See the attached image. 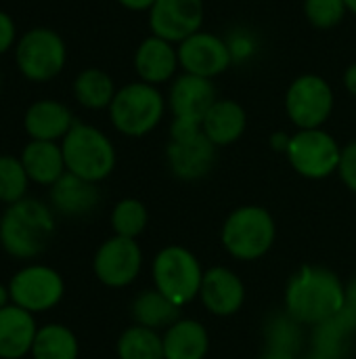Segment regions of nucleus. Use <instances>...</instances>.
I'll return each mask as SVG.
<instances>
[{
    "instance_id": "1",
    "label": "nucleus",
    "mask_w": 356,
    "mask_h": 359,
    "mask_svg": "<svg viewBox=\"0 0 356 359\" xmlns=\"http://www.w3.org/2000/svg\"><path fill=\"white\" fill-rule=\"evenodd\" d=\"M346 305L344 284L325 267H302L285 288V311L302 326H317Z\"/></svg>"
},
{
    "instance_id": "2",
    "label": "nucleus",
    "mask_w": 356,
    "mask_h": 359,
    "mask_svg": "<svg viewBox=\"0 0 356 359\" xmlns=\"http://www.w3.org/2000/svg\"><path fill=\"white\" fill-rule=\"evenodd\" d=\"M55 236L52 210L36 198L8 204L0 219V244L15 259L42 255Z\"/></svg>"
},
{
    "instance_id": "3",
    "label": "nucleus",
    "mask_w": 356,
    "mask_h": 359,
    "mask_svg": "<svg viewBox=\"0 0 356 359\" xmlns=\"http://www.w3.org/2000/svg\"><path fill=\"white\" fill-rule=\"evenodd\" d=\"M67 172L99 183L115 168V147L105 133L90 124L76 122L61 141Z\"/></svg>"
},
{
    "instance_id": "4",
    "label": "nucleus",
    "mask_w": 356,
    "mask_h": 359,
    "mask_svg": "<svg viewBox=\"0 0 356 359\" xmlns=\"http://www.w3.org/2000/svg\"><path fill=\"white\" fill-rule=\"evenodd\" d=\"M275 219L262 206L235 208L220 231L225 250L237 261L262 259L275 244Z\"/></svg>"
},
{
    "instance_id": "5",
    "label": "nucleus",
    "mask_w": 356,
    "mask_h": 359,
    "mask_svg": "<svg viewBox=\"0 0 356 359\" xmlns=\"http://www.w3.org/2000/svg\"><path fill=\"white\" fill-rule=\"evenodd\" d=\"M166 101L157 86L147 82H130L122 86L111 105L109 118L118 133L126 137H145L149 135L164 118Z\"/></svg>"
},
{
    "instance_id": "6",
    "label": "nucleus",
    "mask_w": 356,
    "mask_h": 359,
    "mask_svg": "<svg viewBox=\"0 0 356 359\" xmlns=\"http://www.w3.org/2000/svg\"><path fill=\"white\" fill-rule=\"evenodd\" d=\"M204 273L197 257L183 246H166L155 255L151 267L155 290L178 307L199 297Z\"/></svg>"
},
{
    "instance_id": "7",
    "label": "nucleus",
    "mask_w": 356,
    "mask_h": 359,
    "mask_svg": "<svg viewBox=\"0 0 356 359\" xmlns=\"http://www.w3.org/2000/svg\"><path fill=\"white\" fill-rule=\"evenodd\" d=\"M15 61L29 82H48L65 67L67 48L55 29L34 27L21 36L15 48Z\"/></svg>"
},
{
    "instance_id": "8",
    "label": "nucleus",
    "mask_w": 356,
    "mask_h": 359,
    "mask_svg": "<svg viewBox=\"0 0 356 359\" xmlns=\"http://www.w3.org/2000/svg\"><path fill=\"white\" fill-rule=\"evenodd\" d=\"M336 105L332 84L317 74L298 76L285 93V111L298 130L321 128Z\"/></svg>"
},
{
    "instance_id": "9",
    "label": "nucleus",
    "mask_w": 356,
    "mask_h": 359,
    "mask_svg": "<svg viewBox=\"0 0 356 359\" xmlns=\"http://www.w3.org/2000/svg\"><path fill=\"white\" fill-rule=\"evenodd\" d=\"M292 168L306 179H327L340 168L342 147L323 128L298 130L285 151Z\"/></svg>"
},
{
    "instance_id": "10",
    "label": "nucleus",
    "mask_w": 356,
    "mask_h": 359,
    "mask_svg": "<svg viewBox=\"0 0 356 359\" xmlns=\"http://www.w3.org/2000/svg\"><path fill=\"white\" fill-rule=\"evenodd\" d=\"M63 280L61 276L44 265H29L13 276L8 292L13 305L29 311L42 313L52 309L63 299Z\"/></svg>"
},
{
    "instance_id": "11",
    "label": "nucleus",
    "mask_w": 356,
    "mask_h": 359,
    "mask_svg": "<svg viewBox=\"0 0 356 359\" xmlns=\"http://www.w3.org/2000/svg\"><path fill=\"white\" fill-rule=\"evenodd\" d=\"M94 276L109 288H124L136 280L143 267V252L136 240L113 236L94 255Z\"/></svg>"
},
{
    "instance_id": "12",
    "label": "nucleus",
    "mask_w": 356,
    "mask_h": 359,
    "mask_svg": "<svg viewBox=\"0 0 356 359\" xmlns=\"http://www.w3.org/2000/svg\"><path fill=\"white\" fill-rule=\"evenodd\" d=\"M204 13V0H155L149 8V27L153 36L180 44L201 32Z\"/></svg>"
},
{
    "instance_id": "13",
    "label": "nucleus",
    "mask_w": 356,
    "mask_h": 359,
    "mask_svg": "<svg viewBox=\"0 0 356 359\" xmlns=\"http://www.w3.org/2000/svg\"><path fill=\"white\" fill-rule=\"evenodd\" d=\"M176 48L178 63L185 69V74L214 80L216 76L225 74L233 63V55L227 40L212 32L201 29L183 40Z\"/></svg>"
},
{
    "instance_id": "14",
    "label": "nucleus",
    "mask_w": 356,
    "mask_h": 359,
    "mask_svg": "<svg viewBox=\"0 0 356 359\" xmlns=\"http://www.w3.org/2000/svg\"><path fill=\"white\" fill-rule=\"evenodd\" d=\"M216 145L206 137V133H197L183 139H170L166 147L168 166L174 177L180 181H199L208 177L216 164Z\"/></svg>"
},
{
    "instance_id": "15",
    "label": "nucleus",
    "mask_w": 356,
    "mask_h": 359,
    "mask_svg": "<svg viewBox=\"0 0 356 359\" xmlns=\"http://www.w3.org/2000/svg\"><path fill=\"white\" fill-rule=\"evenodd\" d=\"M218 99V90L210 78L183 74L170 86V109L178 120L201 124L206 114Z\"/></svg>"
},
{
    "instance_id": "16",
    "label": "nucleus",
    "mask_w": 356,
    "mask_h": 359,
    "mask_svg": "<svg viewBox=\"0 0 356 359\" xmlns=\"http://www.w3.org/2000/svg\"><path fill=\"white\" fill-rule=\"evenodd\" d=\"M199 299L212 316L229 318L241 309L245 301V286L229 267H212L204 273Z\"/></svg>"
},
{
    "instance_id": "17",
    "label": "nucleus",
    "mask_w": 356,
    "mask_h": 359,
    "mask_svg": "<svg viewBox=\"0 0 356 359\" xmlns=\"http://www.w3.org/2000/svg\"><path fill=\"white\" fill-rule=\"evenodd\" d=\"M356 337V311L344 305L329 320L313 326V353L327 359H346Z\"/></svg>"
},
{
    "instance_id": "18",
    "label": "nucleus",
    "mask_w": 356,
    "mask_h": 359,
    "mask_svg": "<svg viewBox=\"0 0 356 359\" xmlns=\"http://www.w3.org/2000/svg\"><path fill=\"white\" fill-rule=\"evenodd\" d=\"M178 67H180L178 48L159 36L151 34L138 44L134 53V69L141 82H147L153 86L164 84L170 78H174Z\"/></svg>"
},
{
    "instance_id": "19",
    "label": "nucleus",
    "mask_w": 356,
    "mask_h": 359,
    "mask_svg": "<svg viewBox=\"0 0 356 359\" xmlns=\"http://www.w3.org/2000/svg\"><path fill=\"white\" fill-rule=\"evenodd\" d=\"M73 116L67 105L55 101V99H42L36 101L27 107L23 126L31 141H57L63 139L71 126H73Z\"/></svg>"
},
{
    "instance_id": "20",
    "label": "nucleus",
    "mask_w": 356,
    "mask_h": 359,
    "mask_svg": "<svg viewBox=\"0 0 356 359\" xmlns=\"http://www.w3.org/2000/svg\"><path fill=\"white\" fill-rule=\"evenodd\" d=\"M101 202V191L97 183L80 179L71 172H65L55 185H50V204L59 215L65 217H84L92 212Z\"/></svg>"
},
{
    "instance_id": "21",
    "label": "nucleus",
    "mask_w": 356,
    "mask_h": 359,
    "mask_svg": "<svg viewBox=\"0 0 356 359\" xmlns=\"http://www.w3.org/2000/svg\"><path fill=\"white\" fill-rule=\"evenodd\" d=\"M36 322L29 311L6 305L0 309V359H21L36 341Z\"/></svg>"
},
{
    "instance_id": "22",
    "label": "nucleus",
    "mask_w": 356,
    "mask_h": 359,
    "mask_svg": "<svg viewBox=\"0 0 356 359\" xmlns=\"http://www.w3.org/2000/svg\"><path fill=\"white\" fill-rule=\"evenodd\" d=\"M245 126H248L245 109L233 99H218L201 122L206 137L216 147H225L241 139V135L245 133Z\"/></svg>"
},
{
    "instance_id": "23",
    "label": "nucleus",
    "mask_w": 356,
    "mask_h": 359,
    "mask_svg": "<svg viewBox=\"0 0 356 359\" xmlns=\"http://www.w3.org/2000/svg\"><path fill=\"white\" fill-rule=\"evenodd\" d=\"M19 160L29 181L38 185H55L67 172L61 145L55 141H29Z\"/></svg>"
},
{
    "instance_id": "24",
    "label": "nucleus",
    "mask_w": 356,
    "mask_h": 359,
    "mask_svg": "<svg viewBox=\"0 0 356 359\" xmlns=\"http://www.w3.org/2000/svg\"><path fill=\"white\" fill-rule=\"evenodd\" d=\"M164 339V359H206L210 349L208 330L197 320L180 318L174 322Z\"/></svg>"
},
{
    "instance_id": "25",
    "label": "nucleus",
    "mask_w": 356,
    "mask_h": 359,
    "mask_svg": "<svg viewBox=\"0 0 356 359\" xmlns=\"http://www.w3.org/2000/svg\"><path fill=\"white\" fill-rule=\"evenodd\" d=\"M132 318L136 326H145L151 330H168L174 322L180 320V307L155 288L143 290L132 301Z\"/></svg>"
},
{
    "instance_id": "26",
    "label": "nucleus",
    "mask_w": 356,
    "mask_h": 359,
    "mask_svg": "<svg viewBox=\"0 0 356 359\" xmlns=\"http://www.w3.org/2000/svg\"><path fill=\"white\" fill-rule=\"evenodd\" d=\"M115 84L111 76L99 67H88L80 72L73 80V95L80 105L88 109H103L109 107L115 97Z\"/></svg>"
},
{
    "instance_id": "27",
    "label": "nucleus",
    "mask_w": 356,
    "mask_h": 359,
    "mask_svg": "<svg viewBox=\"0 0 356 359\" xmlns=\"http://www.w3.org/2000/svg\"><path fill=\"white\" fill-rule=\"evenodd\" d=\"M78 339L61 324H48L38 330L31 355L34 359H78Z\"/></svg>"
},
{
    "instance_id": "28",
    "label": "nucleus",
    "mask_w": 356,
    "mask_h": 359,
    "mask_svg": "<svg viewBox=\"0 0 356 359\" xmlns=\"http://www.w3.org/2000/svg\"><path fill=\"white\" fill-rule=\"evenodd\" d=\"M264 341H266V351L298 355L304 343L302 324L296 322L287 311L275 313L264 324Z\"/></svg>"
},
{
    "instance_id": "29",
    "label": "nucleus",
    "mask_w": 356,
    "mask_h": 359,
    "mask_svg": "<svg viewBox=\"0 0 356 359\" xmlns=\"http://www.w3.org/2000/svg\"><path fill=\"white\" fill-rule=\"evenodd\" d=\"M120 359H164V339L157 330L130 326L118 341Z\"/></svg>"
},
{
    "instance_id": "30",
    "label": "nucleus",
    "mask_w": 356,
    "mask_h": 359,
    "mask_svg": "<svg viewBox=\"0 0 356 359\" xmlns=\"http://www.w3.org/2000/svg\"><path fill=\"white\" fill-rule=\"evenodd\" d=\"M147 221H149V212H147L145 204L138 200H132V198L118 202L111 212V227H113L115 236H122V238L136 240V236H141L145 231Z\"/></svg>"
},
{
    "instance_id": "31",
    "label": "nucleus",
    "mask_w": 356,
    "mask_h": 359,
    "mask_svg": "<svg viewBox=\"0 0 356 359\" xmlns=\"http://www.w3.org/2000/svg\"><path fill=\"white\" fill-rule=\"evenodd\" d=\"M27 172L19 158L0 156V202L15 204L25 198L27 191Z\"/></svg>"
},
{
    "instance_id": "32",
    "label": "nucleus",
    "mask_w": 356,
    "mask_h": 359,
    "mask_svg": "<svg viewBox=\"0 0 356 359\" xmlns=\"http://www.w3.org/2000/svg\"><path fill=\"white\" fill-rule=\"evenodd\" d=\"M344 0H304V15L317 29H332L346 17Z\"/></svg>"
},
{
    "instance_id": "33",
    "label": "nucleus",
    "mask_w": 356,
    "mask_h": 359,
    "mask_svg": "<svg viewBox=\"0 0 356 359\" xmlns=\"http://www.w3.org/2000/svg\"><path fill=\"white\" fill-rule=\"evenodd\" d=\"M338 172L344 185L356 194V141H350L346 147H342V160Z\"/></svg>"
},
{
    "instance_id": "34",
    "label": "nucleus",
    "mask_w": 356,
    "mask_h": 359,
    "mask_svg": "<svg viewBox=\"0 0 356 359\" xmlns=\"http://www.w3.org/2000/svg\"><path fill=\"white\" fill-rule=\"evenodd\" d=\"M225 40H227V44H229V48H231L233 61H243V59L252 57L254 50H256L254 38H252L248 32H243V29H239L233 38H225Z\"/></svg>"
},
{
    "instance_id": "35",
    "label": "nucleus",
    "mask_w": 356,
    "mask_h": 359,
    "mask_svg": "<svg viewBox=\"0 0 356 359\" xmlns=\"http://www.w3.org/2000/svg\"><path fill=\"white\" fill-rule=\"evenodd\" d=\"M13 42H15V23L4 11H0V55H4L13 46Z\"/></svg>"
},
{
    "instance_id": "36",
    "label": "nucleus",
    "mask_w": 356,
    "mask_h": 359,
    "mask_svg": "<svg viewBox=\"0 0 356 359\" xmlns=\"http://www.w3.org/2000/svg\"><path fill=\"white\" fill-rule=\"evenodd\" d=\"M290 139H292V135H287V133H275L273 137H271V147L275 149V151H287V145H290Z\"/></svg>"
},
{
    "instance_id": "37",
    "label": "nucleus",
    "mask_w": 356,
    "mask_h": 359,
    "mask_svg": "<svg viewBox=\"0 0 356 359\" xmlns=\"http://www.w3.org/2000/svg\"><path fill=\"white\" fill-rule=\"evenodd\" d=\"M128 11H149L155 0H118Z\"/></svg>"
},
{
    "instance_id": "38",
    "label": "nucleus",
    "mask_w": 356,
    "mask_h": 359,
    "mask_svg": "<svg viewBox=\"0 0 356 359\" xmlns=\"http://www.w3.org/2000/svg\"><path fill=\"white\" fill-rule=\"evenodd\" d=\"M344 86L350 95L356 97V63H350L344 72Z\"/></svg>"
},
{
    "instance_id": "39",
    "label": "nucleus",
    "mask_w": 356,
    "mask_h": 359,
    "mask_svg": "<svg viewBox=\"0 0 356 359\" xmlns=\"http://www.w3.org/2000/svg\"><path fill=\"white\" fill-rule=\"evenodd\" d=\"M344 294H346V305L356 311V278H353V280L344 286Z\"/></svg>"
},
{
    "instance_id": "40",
    "label": "nucleus",
    "mask_w": 356,
    "mask_h": 359,
    "mask_svg": "<svg viewBox=\"0 0 356 359\" xmlns=\"http://www.w3.org/2000/svg\"><path fill=\"white\" fill-rule=\"evenodd\" d=\"M262 359H298L296 355H290V353H279V351H266Z\"/></svg>"
},
{
    "instance_id": "41",
    "label": "nucleus",
    "mask_w": 356,
    "mask_h": 359,
    "mask_svg": "<svg viewBox=\"0 0 356 359\" xmlns=\"http://www.w3.org/2000/svg\"><path fill=\"white\" fill-rule=\"evenodd\" d=\"M8 301H10V292H8V288H4L0 284V309H4L8 305Z\"/></svg>"
},
{
    "instance_id": "42",
    "label": "nucleus",
    "mask_w": 356,
    "mask_h": 359,
    "mask_svg": "<svg viewBox=\"0 0 356 359\" xmlns=\"http://www.w3.org/2000/svg\"><path fill=\"white\" fill-rule=\"evenodd\" d=\"M344 4H346V8H348L350 13H355L356 15V0H344Z\"/></svg>"
},
{
    "instance_id": "43",
    "label": "nucleus",
    "mask_w": 356,
    "mask_h": 359,
    "mask_svg": "<svg viewBox=\"0 0 356 359\" xmlns=\"http://www.w3.org/2000/svg\"><path fill=\"white\" fill-rule=\"evenodd\" d=\"M306 359H327V358H321V355H317V353H311Z\"/></svg>"
},
{
    "instance_id": "44",
    "label": "nucleus",
    "mask_w": 356,
    "mask_h": 359,
    "mask_svg": "<svg viewBox=\"0 0 356 359\" xmlns=\"http://www.w3.org/2000/svg\"><path fill=\"white\" fill-rule=\"evenodd\" d=\"M0 86H2V76H0Z\"/></svg>"
}]
</instances>
